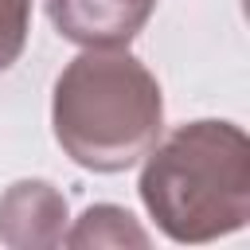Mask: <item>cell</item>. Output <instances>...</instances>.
I'll use <instances>...</instances> for the list:
<instances>
[{
	"label": "cell",
	"mask_w": 250,
	"mask_h": 250,
	"mask_svg": "<svg viewBox=\"0 0 250 250\" xmlns=\"http://www.w3.org/2000/svg\"><path fill=\"white\" fill-rule=\"evenodd\" d=\"M51 129L78 168L125 172L164 133L160 82L129 47H82L55 78Z\"/></svg>",
	"instance_id": "cell-1"
},
{
	"label": "cell",
	"mask_w": 250,
	"mask_h": 250,
	"mask_svg": "<svg viewBox=\"0 0 250 250\" xmlns=\"http://www.w3.org/2000/svg\"><path fill=\"white\" fill-rule=\"evenodd\" d=\"M152 12L156 0H47V20L78 47H129Z\"/></svg>",
	"instance_id": "cell-3"
},
{
	"label": "cell",
	"mask_w": 250,
	"mask_h": 250,
	"mask_svg": "<svg viewBox=\"0 0 250 250\" xmlns=\"http://www.w3.org/2000/svg\"><path fill=\"white\" fill-rule=\"evenodd\" d=\"M66 246H148L145 227L117 203H94L78 215V223L62 234Z\"/></svg>",
	"instance_id": "cell-5"
},
{
	"label": "cell",
	"mask_w": 250,
	"mask_h": 250,
	"mask_svg": "<svg viewBox=\"0 0 250 250\" xmlns=\"http://www.w3.org/2000/svg\"><path fill=\"white\" fill-rule=\"evenodd\" d=\"M31 31V0H0V74L20 62Z\"/></svg>",
	"instance_id": "cell-6"
},
{
	"label": "cell",
	"mask_w": 250,
	"mask_h": 250,
	"mask_svg": "<svg viewBox=\"0 0 250 250\" xmlns=\"http://www.w3.org/2000/svg\"><path fill=\"white\" fill-rule=\"evenodd\" d=\"M137 191L172 242L227 238L250 223V141L219 117L176 125L145 152Z\"/></svg>",
	"instance_id": "cell-2"
},
{
	"label": "cell",
	"mask_w": 250,
	"mask_h": 250,
	"mask_svg": "<svg viewBox=\"0 0 250 250\" xmlns=\"http://www.w3.org/2000/svg\"><path fill=\"white\" fill-rule=\"evenodd\" d=\"M66 219V195L47 180H16L0 195V242L12 250L62 246Z\"/></svg>",
	"instance_id": "cell-4"
}]
</instances>
